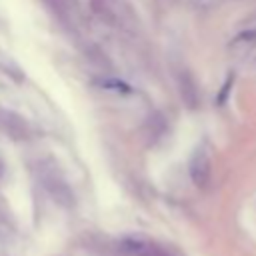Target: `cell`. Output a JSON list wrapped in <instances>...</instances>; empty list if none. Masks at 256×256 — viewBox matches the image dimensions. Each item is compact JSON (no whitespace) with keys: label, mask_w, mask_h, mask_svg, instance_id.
I'll return each mask as SVG.
<instances>
[{"label":"cell","mask_w":256,"mask_h":256,"mask_svg":"<svg viewBox=\"0 0 256 256\" xmlns=\"http://www.w3.org/2000/svg\"><path fill=\"white\" fill-rule=\"evenodd\" d=\"M90 10L94 12V16H98L104 24H110L114 26L118 16H116V10L110 6L108 0H90Z\"/></svg>","instance_id":"5"},{"label":"cell","mask_w":256,"mask_h":256,"mask_svg":"<svg viewBox=\"0 0 256 256\" xmlns=\"http://www.w3.org/2000/svg\"><path fill=\"white\" fill-rule=\"evenodd\" d=\"M48 6H50V10L58 16V18H62V20H66V18H70L72 16V12H76V0H44Z\"/></svg>","instance_id":"7"},{"label":"cell","mask_w":256,"mask_h":256,"mask_svg":"<svg viewBox=\"0 0 256 256\" xmlns=\"http://www.w3.org/2000/svg\"><path fill=\"white\" fill-rule=\"evenodd\" d=\"M180 2L190 4V6L198 8V10H210V8H214V6L220 4V0H180Z\"/></svg>","instance_id":"9"},{"label":"cell","mask_w":256,"mask_h":256,"mask_svg":"<svg viewBox=\"0 0 256 256\" xmlns=\"http://www.w3.org/2000/svg\"><path fill=\"white\" fill-rule=\"evenodd\" d=\"M178 92H180L182 102L188 108H196L200 104V88H198V82H196V78L188 70H182L180 76H178Z\"/></svg>","instance_id":"4"},{"label":"cell","mask_w":256,"mask_h":256,"mask_svg":"<svg viewBox=\"0 0 256 256\" xmlns=\"http://www.w3.org/2000/svg\"><path fill=\"white\" fill-rule=\"evenodd\" d=\"M188 172H190V180L194 182V186H198V188L208 186V182L212 178V160L204 148L194 150V154L188 162Z\"/></svg>","instance_id":"2"},{"label":"cell","mask_w":256,"mask_h":256,"mask_svg":"<svg viewBox=\"0 0 256 256\" xmlns=\"http://www.w3.org/2000/svg\"><path fill=\"white\" fill-rule=\"evenodd\" d=\"M38 178L44 186V190L62 206L70 208L74 204V192L70 190L66 178L58 170V166L52 160H42L38 162Z\"/></svg>","instance_id":"1"},{"label":"cell","mask_w":256,"mask_h":256,"mask_svg":"<svg viewBox=\"0 0 256 256\" xmlns=\"http://www.w3.org/2000/svg\"><path fill=\"white\" fill-rule=\"evenodd\" d=\"M102 90H108V92H116V94H130V86L126 82H120L116 78H104L102 80Z\"/></svg>","instance_id":"8"},{"label":"cell","mask_w":256,"mask_h":256,"mask_svg":"<svg viewBox=\"0 0 256 256\" xmlns=\"http://www.w3.org/2000/svg\"><path fill=\"white\" fill-rule=\"evenodd\" d=\"M254 46H256V30H248V32L238 34V36L232 40V44H230V48H232L236 54H248Z\"/></svg>","instance_id":"6"},{"label":"cell","mask_w":256,"mask_h":256,"mask_svg":"<svg viewBox=\"0 0 256 256\" xmlns=\"http://www.w3.org/2000/svg\"><path fill=\"white\" fill-rule=\"evenodd\" d=\"M122 250L128 256H172L168 250L144 238H126L122 242Z\"/></svg>","instance_id":"3"},{"label":"cell","mask_w":256,"mask_h":256,"mask_svg":"<svg viewBox=\"0 0 256 256\" xmlns=\"http://www.w3.org/2000/svg\"><path fill=\"white\" fill-rule=\"evenodd\" d=\"M232 80H234V78H228V80H226V84L222 86V94H220V104H224V100H226V94H228V90H230V84H232Z\"/></svg>","instance_id":"10"}]
</instances>
